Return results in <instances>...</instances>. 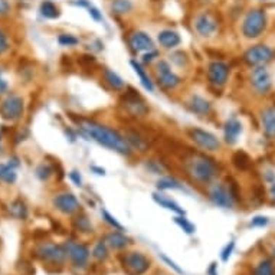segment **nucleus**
<instances>
[{
    "label": "nucleus",
    "instance_id": "obj_39",
    "mask_svg": "<svg viewBox=\"0 0 275 275\" xmlns=\"http://www.w3.org/2000/svg\"><path fill=\"white\" fill-rule=\"evenodd\" d=\"M160 256H161V260L164 261V262H166L167 265H169V267L170 268H173L174 271H176V272H177V274H183V269H181L180 267H179V265H177V264H176V262H174V261H172L170 260V258H169V256H166V255H164V253H160Z\"/></svg>",
    "mask_w": 275,
    "mask_h": 275
},
{
    "label": "nucleus",
    "instance_id": "obj_13",
    "mask_svg": "<svg viewBox=\"0 0 275 275\" xmlns=\"http://www.w3.org/2000/svg\"><path fill=\"white\" fill-rule=\"evenodd\" d=\"M53 205L59 212H62L65 215H71L80 209V202L72 193H61L53 199Z\"/></svg>",
    "mask_w": 275,
    "mask_h": 275
},
{
    "label": "nucleus",
    "instance_id": "obj_30",
    "mask_svg": "<svg viewBox=\"0 0 275 275\" xmlns=\"http://www.w3.org/2000/svg\"><path fill=\"white\" fill-rule=\"evenodd\" d=\"M0 179L6 183H15L16 173L10 164H0Z\"/></svg>",
    "mask_w": 275,
    "mask_h": 275
},
{
    "label": "nucleus",
    "instance_id": "obj_18",
    "mask_svg": "<svg viewBox=\"0 0 275 275\" xmlns=\"http://www.w3.org/2000/svg\"><path fill=\"white\" fill-rule=\"evenodd\" d=\"M104 241H105L107 245H108L109 248H113V249H124L125 246L130 244V239L127 238L124 233H121V232L118 231L109 232Z\"/></svg>",
    "mask_w": 275,
    "mask_h": 275
},
{
    "label": "nucleus",
    "instance_id": "obj_31",
    "mask_svg": "<svg viewBox=\"0 0 275 275\" xmlns=\"http://www.w3.org/2000/svg\"><path fill=\"white\" fill-rule=\"evenodd\" d=\"M174 222H176V225H179L183 231L186 232V233H189V235H192V233H195L196 232V226L189 219H186V217L183 216H176L174 217Z\"/></svg>",
    "mask_w": 275,
    "mask_h": 275
},
{
    "label": "nucleus",
    "instance_id": "obj_42",
    "mask_svg": "<svg viewBox=\"0 0 275 275\" xmlns=\"http://www.w3.org/2000/svg\"><path fill=\"white\" fill-rule=\"evenodd\" d=\"M88 10H89V16H91V17H93L94 21H97V22H100V21H102V16H101V13H100V10H98L97 8H94L93 5H91V6L88 8Z\"/></svg>",
    "mask_w": 275,
    "mask_h": 275
},
{
    "label": "nucleus",
    "instance_id": "obj_33",
    "mask_svg": "<svg viewBox=\"0 0 275 275\" xmlns=\"http://www.w3.org/2000/svg\"><path fill=\"white\" fill-rule=\"evenodd\" d=\"M10 212H12L13 216L19 217V219H25L26 215H28L26 206H25L21 200H16V202H13L10 205Z\"/></svg>",
    "mask_w": 275,
    "mask_h": 275
},
{
    "label": "nucleus",
    "instance_id": "obj_5",
    "mask_svg": "<svg viewBox=\"0 0 275 275\" xmlns=\"http://www.w3.org/2000/svg\"><path fill=\"white\" fill-rule=\"evenodd\" d=\"M36 256L45 262L59 265L65 261L66 252L65 248H62V246L55 245V244H44V245L38 246Z\"/></svg>",
    "mask_w": 275,
    "mask_h": 275
},
{
    "label": "nucleus",
    "instance_id": "obj_37",
    "mask_svg": "<svg viewBox=\"0 0 275 275\" xmlns=\"http://www.w3.org/2000/svg\"><path fill=\"white\" fill-rule=\"evenodd\" d=\"M58 42L62 46H74V45L78 44V39L77 38H74L72 35H61L58 38Z\"/></svg>",
    "mask_w": 275,
    "mask_h": 275
},
{
    "label": "nucleus",
    "instance_id": "obj_34",
    "mask_svg": "<svg viewBox=\"0 0 275 275\" xmlns=\"http://www.w3.org/2000/svg\"><path fill=\"white\" fill-rule=\"evenodd\" d=\"M75 226H77V229L81 232H85V233H88V232H93V225H91V222L88 221L87 216H80L75 219Z\"/></svg>",
    "mask_w": 275,
    "mask_h": 275
},
{
    "label": "nucleus",
    "instance_id": "obj_29",
    "mask_svg": "<svg viewBox=\"0 0 275 275\" xmlns=\"http://www.w3.org/2000/svg\"><path fill=\"white\" fill-rule=\"evenodd\" d=\"M131 8H133V3H131L130 0H114L113 5H111L113 12H116L118 15H123V13L130 12Z\"/></svg>",
    "mask_w": 275,
    "mask_h": 275
},
{
    "label": "nucleus",
    "instance_id": "obj_26",
    "mask_svg": "<svg viewBox=\"0 0 275 275\" xmlns=\"http://www.w3.org/2000/svg\"><path fill=\"white\" fill-rule=\"evenodd\" d=\"M253 275H275L272 261L269 260L261 261L260 264L255 267V269H253Z\"/></svg>",
    "mask_w": 275,
    "mask_h": 275
},
{
    "label": "nucleus",
    "instance_id": "obj_47",
    "mask_svg": "<svg viewBox=\"0 0 275 275\" xmlns=\"http://www.w3.org/2000/svg\"><path fill=\"white\" fill-rule=\"evenodd\" d=\"M6 91H8V82L0 77V94H3Z\"/></svg>",
    "mask_w": 275,
    "mask_h": 275
},
{
    "label": "nucleus",
    "instance_id": "obj_25",
    "mask_svg": "<svg viewBox=\"0 0 275 275\" xmlns=\"http://www.w3.org/2000/svg\"><path fill=\"white\" fill-rule=\"evenodd\" d=\"M41 13H42V16H45L46 19H57L59 16V10L52 2L45 0L44 3L41 5Z\"/></svg>",
    "mask_w": 275,
    "mask_h": 275
},
{
    "label": "nucleus",
    "instance_id": "obj_14",
    "mask_svg": "<svg viewBox=\"0 0 275 275\" xmlns=\"http://www.w3.org/2000/svg\"><path fill=\"white\" fill-rule=\"evenodd\" d=\"M195 28L199 35H202L205 38L212 36L217 29L216 19L210 13H202V15H199L196 17Z\"/></svg>",
    "mask_w": 275,
    "mask_h": 275
},
{
    "label": "nucleus",
    "instance_id": "obj_2",
    "mask_svg": "<svg viewBox=\"0 0 275 275\" xmlns=\"http://www.w3.org/2000/svg\"><path fill=\"white\" fill-rule=\"evenodd\" d=\"M188 173L200 183H209L212 179L216 176V166L215 163L205 156H193L192 159L188 160Z\"/></svg>",
    "mask_w": 275,
    "mask_h": 275
},
{
    "label": "nucleus",
    "instance_id": "obj_8",
    "mask_svg": "<svg viewBox=\"0 0 275 275\" xmlns=\"http://www.w3.org/2000/svg\"><path fill=\"white\" fill-rule=\"evenodd\" d=\"M23 101L17 95H10L0 105V114L6 120H16L22 116Z\"/></svg>",
    "mask_w": 275,
    "mask_h": 275
},
{
    "label": "nucleus",
    "instance_id": "obj_28",
    "mask_svg": "<svg viewBox=\"0 0 275 275\" xmlns=\"http://www.w3.org/2000/svg\"><path fill=\"white\" fill-rule=\"evenodd\" d=\"M93 256L98 261L107 260V256H108V245H107L105 241H100V242L94 246V249H93Z\"/></svg>",
    "mask_w": 275,
    "mask_h": 275
},
{
    "label": "nucleus",
    "instance_id": "obj_23",
    "mask_svg": "<svg viewBox=\"0 0 275 275\" xmlns=\"http://www.w3.org/2000/svg\"><path fill=\"white\" fill-rule=\"evenodd\" d=\"M153 199H154V202H157L161 206V208H166L169 210H173L174 213H177V215H185V210L181 209L180 206L177 205L173 200H170V199H167V197H163V196L160 195H153Z\"/></svg>",
    "mask_w": 275,
    "mask_h": 275
},
{
    "label": "nucleus",
    "instance_id": "obj_41",
    "mask_svg": "<svg viewBox=\"0 0 275 275\" xmlns=\"http://www.w3.org/2000/svg\"><path fill=\"white\" fill-rule=\"evenodd\" d=\"M51 167L48 166H41L39 169H38V176L42 179V180H45V179H48L49 176H51Z\"/></svg>",
    "mask_w": 275,
    "mask_h": 275
},
{
    "label": "nucleus",
    "instance_id": "obj_17",
    "mask_svg": "<svg viewBox=\"0 0 275 275\" xmlns=\"http://www.w3.org/2000/svg\"><path fill=\"white\" fill-rule=\"evenodd\" d=\"M262 127L268 137L275 138V107H269L262 113Z\"/></svg>",
    "mask_w": 275,
    "mask_h": 275
},
{
    "label": "nucleus",
    "instance_id": "obj_48",
    "mask_svg": "<svg viewBox=\"0 0 275 275\" xmlns=\"http://www.w3.org/2000/svg\"><path fill=\"white\" fill-rule=\"evenodd\" d=\"M216 268H217L216 262H212V264H210L209 269H208V275H217Z\"/></svg>",
    "mask_w": 275,
    "mask_h": 275
},
{
    "label": "nucleus",
    "instance_id": "obj_22",
    "mask_svg": "<svg viewBox=\"0 0 275 275\" xmlns=\"http://www.w3.org/2000/svg\"><path fill=\"white\" fill-rule=\"evenodd\" d=\"M127 108L130 109V113H133L134 116L143 117L149 113V108L144 105V102L141 101L138 97H133V98H127L125 100Z\"/></svg>",
    "mask_w": 275,
    "mask_h": 275
},
{
    "label": "nucleus",
    "instance_id": "obj_7",
    "mask_svg": "<svg viewBox=\"0 0 275 275\" xmlns=\"http://www.w3.org/2000/svg\"><path fill=\"white\" fill-rule=\"evenodd\" d=\"M274 58V52L265 45H255L245 53V61L249 65L262 66Z\"/></svg>",
    "mask_w": 275,
    "mask_h": 275
},
{
    "label": "nucleus",
    "instance_id": "obj_4",
    "mask_svg": "<svg viewBox=\"0 0 275 275\" xmlns=\"http://www.w3.org/2000/svg\"><path fill=\"white\" fill-rule=\"evenodd\" d=\"M123 265L130 275H143L150 268V260L141 252H127L123 258Z\"/></svg>",
    "mask_w": 275,
    "mask_h": 275
},
{
    "label": "nucleus",
    "instance_id": "obj_46",
    "mask_svg": "<svg viewBox=\"0 0 275 275\" xmlns=\"http://www.w3.org/2000/svg\"><path fill=\"white\" fill-rule=\"evenodd\" d=\"M157 57V51H150V53H145L144 57H143V62H152L153 59Z\"/></svg>",
    "mask_w": 275,
    "mask_h": 275
},
{
    "label": "nucleus",
    "instance_id": "obj_43",
    "mask_svg": "<svg viewBox=\"0 0 275 275\" xmlns=\"http://www.w3.org/2000/svg\"><path fill=\"white\" fill-rule=\"evenodd\" d=\"M9 44H8V39H6V35L0 30V53H3V52L8 51Z\"/></svg>",
    "mask_w": 275,
    "mask_h": 275
},
{
    "label": "nucleus",
    "instance_id": "obj_44",
    "mask_svg": "<svg viewBox=\"0 0 275 275\" xmlns=\"http://www.w3.org/2000/svg\"><path fill=\"white\" fill-rule=\"evenodd\" d=\"M10 12V5L8 0H0V15H8Z\"/></svg>",
    "mask_w": 275,
    "mask_h": 275
},
{
    "label": "nucleus",
    "instance_id": "obj_3",
    "mask_svg": "<svg viewBox=\"0 0 275 275\" xmlns=\"http://www.w3.org/2000/svg\"><path fill=\"white\" fill-rule=\"evenodd\" d=\"M267 25V16L264 13V10L261 9H252L248 15H246L244 25H242V32L246 38L252 39L258 38L265 29Z\"/></svg>",
    "mask_w": 275,
    "mask_h": 275
},
{
    "label": "nucleus",
    "instance_id": "obj_32",
    "mask_svg": "<svg viewBox=\"0 0 275 275\" xmlns=\"http://www.w3.org/2000/svg\"><path fill=\"white\" fill-rule=\"evenodd\" d=\"M157 188H159L160 190H170V189H179V190H181L183 186H181L177 180H174V179L164 177V179H160V180L157 181Z\"/></svg>",
    "mask_w": 275,
    "mask_h": 275
},
{
    "label": "nucleus",
    "instance_id": "obj_24",
    "mask_svg": "<svg viewBox=\"0 0 275 275\" xmlns=\"http://www.w3.org/2000/svg\"><path fill=\"white\" fill-rule=\"evenodd\" d=\"M131 66L134 68V71H136V74L138 75V78H140V81H141V84H143V87H144L147 91L153 93V91H154L153 82L150 81V78L147 77V74L144 72V69L141 68V65L138 64L137 61H131Z\"/></svg>",
    "mask_w": 275,
    "mask_h": 275
},
{
    "label": "nucleus",
    "instance_id": "obj_10",
    "mask_svg": "<svg viewBox=\"0 0 275 275\" xmlns=\"http://www.w3.org/2000/svg\"><path fill=\"white\" fill-rule=\"evenodd\" d=\"M210 200L213 202V205H216L219 208L224 209H231L233 206V199H232L231 192L225 188L222 183H217L213 188L210 189L209 193Z\"/></svg>",
    "mask_w": 275,
    "mask_h": 275
},
{
    "label": "nucleus",
    "instance_id": "obj_36",
    "mask_svg": "<svg viewBox=\"0 0 275 275\" xmlns=\"http://www.w3.org/2000/svg\"><path fill=\"white\" fill-rule=\"evenodd\" d=\"M102 217L105 219V222H107V224L111 225V226H113L114 229H117V231H123V229H124L123 225L120 224V222L117 221L116 217L111 216V215H109L107 210H102Z\"/></svg>",
    "mask_w": 275,
    "mask_h": 275
},
{
    "label": "nucleus",
    "instance_id": "obj_51",
    "mask_svg": "<svg viewBox=\"0 0 275 275\" xmlns=\"http://www.w3.org/2000/svg\"><path fill=\"white\" fill-rule=\"evenodd\" d=\"M274 256H275V248H274Z\"/></svg>",
    "mask_w": 275,
    "mask_h": 275
},
{
    "label": "nucleus",
    "instance_id": "obj_27",
    "mask_svg": "<svg viewBox=\"0 0 275 275\" xmlns=\"http://www.w3.org/2000/svg\"><path fill=\"white\" fill-rule=\"evenodd\" d=\"M105 81L108 82L109 87H113L114 89H123L124 88V81L121 80V77H118L114 71H109V69H105Z\"/></svg>",
    "mask_w": 275,
    "mask_h": 275
},
{
    "label": "nucleus",
    "instance_id": "obj_38",
    "mask_svg": "<svg viewBox=\"0 0 275 275\" xmlns=\"http://www.w3.org/2000/svg\"><path fill=\"white\" fill-rule=\"evenodd\" d=\"M233 248H235V242H233V241H231L228 245L225 246V249L222 251V253H221V258H222V261H224V262H226V261L229 260V256L232 255Z\"/></svg>",
    "mask_w": 275,
    "mask_h": 275
},
{
    "label": "nucleus",
    "instance_id": "obj_40",
    "mask_svg": "<svg viewBox=\"0 0 275 275\" xmlns=\"http://www.w3.org/2000/svg\"><path fill=\"white\" fill-rule=\"evenodd\" d=\"M268 224V217L267 216H255L251 222V226H255V228H262Z\"/></svg>",
    "mask_w": 275,
    "mask_h": 275
},
{
    "label": "nucleus",
    "instance_id": "obj_35",
    "mask_svg": "<svg viewBox=\"0 0 275 275\" xmlns=\"http://www.w3.org/2000/svg\"><path fill=\"white\" fill-rule=\"evenodd\" d=\"M125 140H127V143L130 144V147L133 145V147H137V150H140V152H144L145 143L141 138L138 137V136H136V134H129Z\"/></svg>",
    "mask_w": 275,
    "mask_h": 275
},
{
    "label": "nucleus",
    "instance_id": "obj_21",
    "mask_svg": "<svg viewBox=\"0 0 275 275\" xmlns=\"http://www.w3.org/2000/svg\"><path fill=\"white\" fill-rule=\"evenodd\" d=\"M189 107H190V109H192L193 113L199 114V116H205V114H208L210 111L209 101H206L205 98L199 97V95H193V97L190 98Z\"/></svg>",
    "mask_w": 275,
    "mask_h": 275
},
{
    "label": "nucleus",
    "instance_id": "obj_11",
    "mask_svg": "<svg viewBox=\"0 0 275 275\" xmlns=\"http://www.w3.org/2000/svg\"><path fill=\"white\" fill-rule=\"evenodd\" d=\"M157 80H159L160 85L167 89H172L180 84V78L176 74L172 72L170 65L166 61H160L157 64Z\"/></svg>",
    "mask_w": 275,
    "mask_h": 275
},
{
    "label": "nucleus",
    "instance_id": "obj_15",
    "mask_svg": "<svg viewBox=\"0 0 275 275\" xmlns=\"http://www.w3.org/2000/svg\"><path fill=\"white\" fill-rule=\"evenodd\" d=\"M228 75H229V68L222 62H212L208 68L209 81L216 87L225 85V82L228 81Z\"/></svg>",
    "mask_w": 275,
    "mask_h": 275
},
{
    "label": "nucleus",
    "instance_id": "obj_49",
    "mask_svg": "<svg viewBox=\"0 0 275 275\" xmlns=\"http://www.w3.org/2000/svg\"><path fill=\"white\" fill-rule=\"evenodd\" d=\"M93 170H95V172H98L97 174H104L105 172H104V169H98V167H93Z\"/></svg>",
    "mask_w": 275,
    "mask_h": 275
},
{
    "label": "nucleus",
    "instance_id": "obj_6",
    "mask_svg": "<svg viewBox=\"0 0 275 275\" xmlns=\"http://www.w3.org/2000/svg\"><path fill=\"white\" fill-rule=\"evenodd\" d=\"M65 252L69 256V260L77 268H84L89 261V249L87 246L74 242V241H66L65 245Z\"/></svg>",
    "mask_w": 275,
    "mask_h": 275
},
{
    "label": "nucleus",
    "instance_id": "obj_20",
    "mask_svg": "<svg viewBox=\"0 0 275 275\" xmlns=\"http://www.w3.org/2000/svg\"><path fill=\"white\" fill-rule=\"evenodd\" d=\"M157 39H159L160 45L163 48H167V49L174 48V46H177V45L180 44V36L174 30H163V32H160Z\"/></svg>",
    "mask_w": 275,
    "mask_h": 275
},
{
    "label": "nucleus",
    "instance_id": "obj_1",
    "mask_svg": "<svg viewBox=\"0 0 275 275\" xmlns=\"http://www.w3.org/2000/svg\"><path fill=\"white\" fill-rule=\"evenodd\" d=\"M80 127L87 137L93 138L104 147L111 149V150L120 153V154H130V144L117 131L111 130V129L101 125V124L94 123V121H81Z\"/></svg>",
    "mask_w": 275,
    "mask_h": 275
},
{
    "label": "nucleus",
    "instance_id": "obj_50",
    "mask_svg": "<svg viewBox=\"0 0 275 275\" xmlns=\"http://www.w3.org/2000/svg\"><path fill=\"white\" fill-rule=\"evenodd\" d=\"M271 195H272V197H274V200H275V183L271 186Z\"/></svg>",
    "mask_w": 275,
    "mask_h": 275
},
{
    "label": "nucleus",
    "instance_id": "obj_45",
    "mask_svg": "<svg viewBox=\"0 0 275 275\" xmlns=\"http://www.w3.org/2000/svg\"><path fill=\"white\" fill-rule=\"evenodd\" d=\"M71 179H72L74 183H75L77 186H81V185H82V179H81L80 173H78V172H75V170L71 172Z\"/></svg>",
    "mask_w": 275,
    "mask_h": 275
},
{
    "label": "nucleus",
    "instance_id": "obj_19",
    "mask_svg": "<svg viewBox=\"0 0 275 275\" xmlns=\"http://www.w3.org/2000/svg\"><path fill=\"white\" fill-rule=\"evenodd\" d=\"M242 131V125L236 120H229L225 124V140L229 144H235L238 141L239 134Z\"/></svg>",
    "mask_w": 275,
    "mask_h": 275
},
{
    "label": "nucleus",
    "instance_id": "obj_9",
    "mask_svg": "<svg viewBox=\"0 0 275 275\" xmlns=\"http://www.w3.org/2000/svg\"><path fill=\"white\" fill-rule=\"evenodd\" d=\"M190 137L195 141L196 144L199 147H202L208 152H215L221 147V143L212 133L209 131L200 130V129H195V130L190 131Z\"/></svg>",
    "mask_w": 275,
    "mask_h": 275
},
{
    "label": "nucleus",
    "instance_id": "obj_12",
    "mask_svg": "<svg viewBox=\"0 0 275 275\" xmlns=\"http://www.w3.org/2000/svg\"><path fill=\"white\" fill-rule=\"evenodd\" d=\"M252 85L261 94H265V93H268L271 89L272 81H271V75L268 72V69H265L264 66H256L253 69Z\"/></svg>",
    "mask_w": 275,
    "mask_h": 275
},
{
    "label": "nucleus",
    "instance_id": "obj_16",
    "mask_svg": "<svg viewBox=\"0 0 275 275\" xmlns=\"http://www.w3.org/2000/svg\"><path fill=\"white\" fill-rule=\"evenodd\" d=\"M130 46L137 52H147L154 49V42L153 39L144 32H136L130 38Z\"/></svg>",
    "mask_w": 275,
    "mask_h": 275
}]
</instances>
